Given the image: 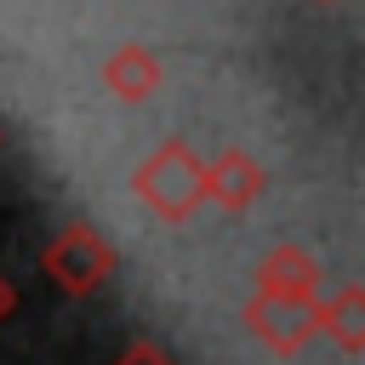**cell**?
<instances>
[{
  "instance_id": "3957f363",
  "label": "cell",
  "mask_w": 365,
  "mask_h": 365,
  "mask_svg": "<svg viewBox=\"0 0 365 365\" xmlns=\"http://www.w3.org/2000/svg\"><path fill=\"white\" fill-rule=\"evenodd\" d=\"M240 325L279 359L302 354V342L314 336V302L302 297H268V291H251V302L240 308Z\"/></svg>"
},
{
  "instance_id": "30bf717a",
  "label": "cell",
  "mask_w": 365,
  "mask_h": 365,
  "mask_svg": "<svg viewBox=\"0 0 365 365\" xmlns=\"http://www.w3.org/2000/svg\"><path fill=\"white\" fill-rule=\"evenodd\" d=\"M319 6H342V0H319Z\"/></svg>"
},
{
  "instance_id": "8992f818",
  "label": "cell",
  "mask_w": 365,
  "mask_h": 365,
  "mask_svg": "<svg viewBox=\"0 0 365 365\" xmlns=\"http://www.w3.org/2000/svg\"><path fill=\"white\" fill-rule=\"evenodd\" d=\"M97 80H103V91H108L114 103H148V97L165 86V68H160V57H154L148 46L125 40V46H114V51L103 57Z\"/></svg>"
},
{
  "instance_id": "9c48e42d",
  "label": "cell",
  "mask_w": 365,
  "mask_h": 365,
  "mask_svg": "<svg viewBox=\"0 0 365 365\" xmlns=\"http://www.w3.org/2000/svg\"><path fill=\"white\" fill-rule=\"evenodd\" d=\"M11 314H17V285H11L6 274H0V325H6Z\"/></svg>"
},
{
  "instance_id": "ba28073f",
  "label": "cell",
  "mask_w": 365,
  "mask_h": 365,
  "mask_svg": "<svg viewBox=\"0 0 365 365\" xmlns=\"http://www.w3.org/2000/svg\"><path fill=\"white\" fill-rule=\"evenodd\" d=\"M114 365H177V359H171L160 342L137 336V342H125V348H120V359H114Z\"/></svg>"
},
{
  "instance_id": "5b68a950",
  "label": "cell",
  "mask_w": 365,
  "mask_h": 365,
  "mask_svg": "<svg viewBox=\"0 0 365 365\" xmlns=\"http://www.w3.org/2000/svg\"><path fill=\"white\" fill-rule=\"evenodd\" d=\"M251 279H257V291H268V297H302V302H314L319 291H325V268H319V257L308 251V245H274V251H262L257 257V268H251Z\"/></svg>"
},
{
  "instance_id": "277c9868",
  "label": "cell",
  "mask_w": 365,
  "mask_h": 365,
  "mask_svg": "<svg viewBox=\"0 0 365 365\" xmlns=\"http://www.w3.org/2000/svg\"><path fill=\"white\" fill-rule=\"evenodd\" d=\"M268 194V165L245 148H222L217 160H205V200H217L222 211H251Z\"/></svg>"
},
{
  "instance_id": "52a82bcc",
  "label": "cell",
  "mask_w": 365,
  "mask_h": 365,
  "mask_svg": "<svg viewBox=\"0 0 365 365\" xmlns=\"http://www.w3.org/2000/svg\"><path fill=\"white\" fill-rule=\"evenodd\" d=\"M314 331L336 336L342 354H359V348H365V291H359V285L319 291V297H314Z\"/></svg>"
},
{
  "instance_id": "6da1fadb",
  "label": "cell",
  "mask_w": 365,
  "mask_h": 365,
  "mask_svg": "<svg viewBox=\"0 0 365 365\" xmlns=\"http://www.w3.org/2000/svg\"><path fill=\"white\" fill-rule=\"evenodd\" d=\"M131 194L160 217V222H182L205 205V160L182 143V137H165L148 160H137L131 171Z\"/></svg>"
},
{
  "instance_id": "7a4b0ae2",
  "label": "cell",
  "mask_w": 365,
  "mask_h": 365,
  "mask_svg": "<svg viewBox=\"0 0 365 365\" xmlns=\"http://www.w3.org/2000/svg\"><path fill=\"white\" fill-rule=\"evenodd\" d=\"M40 268H46V279H51L57 291L91 297V291H103V285L114 279L120 257H114V245H108L91 222H63V228L40 245Z\"/></svg>"
}]
</instances>
